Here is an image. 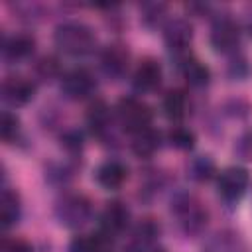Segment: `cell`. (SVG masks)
Returning <instances> with one entry per match:
<instances>
[{
	"instance_id": "30",
	"label": "cell",
	"mask_w": 252,
	"mask_h": 252,
	"mask_svg": "<svg viewBox=\"0 0 252 252\" xmlns=\"http://www.w3.org/2000/svg\"><path fill=\"white\" fill-rule=\"evenodd\" d=\"M252 73V65L250 59L242 53H236L232 57H228V65H226V77L230 81H246Z\"/></svg>"
},
{
	"instance_id": "22",
	"label": "cell",
	"mask_w": 252,
	"mask_h": 252,
	"mask_svg": "<svg viewBox=\"0 0 252 252\" xmlns=\"http://www.w3.org/2000/svg\"><path fill=\"white\" fill-rule=\"evenodd\" d=\"M67 252H116L114 240L96 232H87V234H77L69 240Z\"/></svg>"
},
{
	"instance_id": "3",
	"label": "cell",
	"mask_w": 252,
	"mask_h": 252,
	"mask_svg": "<svg viewBox=\"0 0 252 252\" xmlns=\"http://www.w3.org/2000/svg\"><path fill=\"white\" fill-rule=\"evenodd\" d=\"M94 205L89 195L81 191H63L53 203V217L59 226L79 230L93 220Z\"/></svg>"
},
{
	"instance_id": "1",
	"label": "cell",
	"mask_w": 252,
	"mask_h": 252,
	"mask_svg": "<svg viewBox=\"0 0 252 252\" xmlns=\"http://www.w3.org/2000/svg\"><path fill=\"white\" fill-rule=\"evenodd\" d=\"M53 45L61 55L73 59H85L100 51L98 35L94 28L83 20L67 18L55 24L53 28Z\"/></svg>"
},
{
	"instance_id": "19",
	"label": "cell",
	"mask_w": 252,
	"mask_h": 252,
	"mask_svg": "<svg viewBox=\"0 0 252 252\" xmlns=\"http://www.w3.org/2000/svg\"><path fill=\"white\" fill-rule=\"evenodd\" d=\"M22 197L14 187H8L6 183L2 185V193H0V226L4 232L12 230L14 226H18V222L22 220Z\"/></svg>"
},
{
	"instance_id": "20",
	"label": "cell",
	"mask_w": 252,
	"mask_h": 252,
	"mask_svg": "<svg viewBox=\"0 0 252 252\" xmlns=\"http://www.w3.org/2000/svg\"><path fill=\"white\" fill-rule=\"evenodd\" d=\"M181 77L185 79V83L191 87V89H207L211 85V79H213V73L209 69L207 63H203L201 59H197L195 55H189L185 59H181L179 63H175Z\"/></svg>"
},
{
	"instance_id": "15",
	"label": "cell",
	"mask_w": 252,
	"mask_h": 252,
	"mask_svg": "<svg viewBox=\"0 0 252 252\" xmlns=\"http://www.w3.org/2000/svg\"><path fill=\"white\" fill-rule=\"evenodd\" d=\"M159 232H161L159 222L152 217H144L136 224H132V228L128 230L122 250L124 252H146L158 244Z\"/></svg>"
},
{
	"instance_id": "14",
	"label": "cell",
	"mask_w": 252,
	"mask_h": 252,
	"mask_svg": "<svg viewBox=\"0 0 252 252\" xmlns=\"http://www.w3.org/2000/svg\"><path fill=\"white\" fill-rule=\"evenodd\" d=\"M163 83V67L156 57H142L130 73V87L136 96L154 94Z\"/></svg>"
},
{
	"instance_id": "26",
	"label": "cell",
	"mask_w": 252,
	"mask_h": 252,
	"mask_svg": "<svg viewBox=\"0 0 252 252\" xmlns=\"http://www.w3.org/2000/svg\"><path fill=\"white\" fill-rule=\"evenodd\" d=\"M165 142L179 152H191L197 144V134L185 126V124H175L165 132Z\"/></svg>"
},
{
	"instance_id": "8",
	"label": "cell",
	"mask_w": 252,
	"mask_h": 252,
	"mask_svg": "<svg viewBox=\"0 0 252 252\" xmlns=\"http://www.w3.org/2000/svg\"><path fill=\"white\" fill-rule=\"evenodd\" d=\"M98 91V77L89 67L67 69L59 81V93L71 102L93 100Z\"/></svg>"
},
{
	"instance_id": "6",
	"label": "cell",
	"mask_w": 252,
	"mask_h": 252,
	"mask_svg": "<svg viewBox=\"0 0 252 252\" xmlns=\"http://www.w3.org/2000/svg\"><path fill=\"white\" fill-rule=\"evenodd\" d=\"M161 37H163L165 51L169 53V57L175 63H179L181 59L193 55L191 53V45H193V39H195V28H193L189 18L171 16L169 22L161 30Z\"/></svg>"
},
{
	"instance_id": "31",
	"label": "cell",
	"mask_w": 252,
	"mask_h": 252,
	"mask_svg": "<svg viewBox=\"0 0 252 252\" xmlns=\"http://www.w3.org/2000/svg\"><path fill=\"white\" fill-rule=\"evenodd\" d=\"M16 14L20 20L24 22H37L39 18H43V6L35 4V2H18L16 4Z\"/></svg>"
},
{
	"instance_id": "9",
	"label": "cell",
	"mask_w": 252,
	"mask_h": 252,
	"mask_svg": "<svg viewBox=\"0 0 252 252\" xmlns=\"http://www.w3.org/2000/svg\"><path fill=\"white\" fill-rule=\"evenodd\" d=\"M98 71L108 81H122L132 71V51L124 41H110L96 53Z\"/></svg>"
},
{
	"instance_id": "7",
	"label": "cell",
	"mask_w": 252,
	"mask_h": 252,
	"mask_svg": "<svg viewBox=\"0 0 252 252\" xmlns=\"http://www.w3.org/2000/svg\"><path fill=\"white\" fill-rule=\"evenodd\" d=\"M250 189V173L244 165H228L219 171L215 179V191L220 203L236 207Z\"/></svg>"
},
{
	"instance_id": "27",
	"label": "cell",
	"mask_w": 252,
	"mask_h": 252,
	"mask_svg": "<svg viewBox=\"0 0 252 252\" xmlns=\"http://www.w3.org/2000/svg\"><path fill=\"white\" fill-rule=\"evenodd\" d=\"M187 171H189V177L197 183H207L211 179H217V175H219L217 165L211 156H195L189 161Z\"/></svg>"
},
{
	"instance_id": "24",
	"label": "cell",
	"mask_w": 252,
	"mask_h": 252,
	"mask_svg": "<svg viewBox=\"0 0 252 252\" xmlns=\"http://www.w3.org/2000/svg\"><path fill=\"white\" fill-rule=\"evenodd\" d=\"M65 69L63 63L57 55L53 53H45L39 55L33 61V79L35 81H43V83H51V81H61Z\"/></svg>"
},
{
	"instance_id": "28",
	"label": "cell",
	"mask_w": 252,
	"mask_h": 252,
	"mask_svg": "<svg viewBox=\"0 0 252 252\" xmlns=\"http://www.w3.org/2000/svg\"><path fill=\"white\" fill-rule=\"evenodd\" d=\"M59 144H61L63 152L69 156V159L81 158L83 148H85V134L79 128H65L59 134Z\"/></svg>"
},
{
	"instance_id": "29",
	"label": "cell",
	"mask_w": 252,
	"mask_h": 252,
	"mask_svg": "<svg viewBox=\"0 0 252 252\" xmlns=\"http://www.w3.org/2000/svg\"><path fill=\"white\" fill-rule=\"evenodd\" d=\"M75 175V165H71L69 161H61V163H49L45 167V181L55 185V187H65Z\"/></svg>"
},
{
	"instance_id": "10",
	"label": "cell",
	"mask_w": 252,
	"mask_h": 252,
	"mask_svg": "<svg viewBox=\"0 0 252 252\" xmlns=\"http://www.w3.org/2000/svg\"><path fill=\"white\" fill-rule=\"evenodd\" d=\"M132 228V211L120 199H110L104 203L96 217V230L108 238H118L128 234Z\"/></svg>"
},
{
	"instance_id": "23",
	"label": "cell",
	"mask_w": 252,
	"mask_h": 252,
	"mask_svg": "<svg viewBox=\"0 0 252 252\" xmlns=\"http://www.w3.org/2000/svg\"><path fill=\"white\" fill-rule=\"evenodd\" d=\"M169 8L163 2H144L140 4V22L146 30L156 32L163 30V26L169 22Z\"/></svg>"
},
{
	"instance_id": "25",
	"label": "cell",
	"mask_w": 252,
	"mask_h": 252,
	"mask_svg": "<svg viewBox=\"0 0 252 252\" xmlns=\"http://www.w3.org/2000/svg\"><path fill=\"white\" fill-rule=\"evenodd\" d=\"M0 138L6 146H16L24 140L22 120L12 108H4L0 114Z\"/></svg>"
},
{
	"instance_id": "32",
	"label": "cell",
	"mask_w": 252,
	"mask_h": 252,
	"mask_svg": "<svg viewBox=\"0 0 252 252\" xmlns=\"http://www.w3.org/2000/svg\"><path fill=\"white\" fill-rule=\"evenodd\" d=\"M234 156L242 161H250L252 163V128H248L246 132L240 134V138L234 144Z\"/></svg>"
},
{
	"instance_id": "18",
	"label": "cell",
	"mask_w": 252,
	"mask_h": 252,
	"mask_svg": "<svg viewBox=\"0 0 252 252\" xmlns=\"http://www.w3.org/2000/svg\"><path fill=\"white\" fill-rule=\"evenodd\" d=\"M201 252H248V246L238 230L220 228L203 242Z\"/></svg>"
},
{
	"instance_id": "35",
	"label": "cell",
	"mask_w": 252,
	"mask_h": 252,
	"mask_svg": "<svg viewBox=\"0 0 252 252\" xmlns=\"http://www.w3.org/2000/svg\"><path fill=\"white\" fill-rule=\"evenodd\" d=\"M146 252H167L163 246H159V244H156V246H152L150 250H146Z\"/></svg>"
},
{
	"instance_id": "33",
	"label": "cell",
	"mask_w": 252,
	"mask_h": 252,
	"mask_svg": "<svg viewBox=\"0 0 252 252\" xmlns=\"http://www.w3.org/2000/svg\"><path fill=\"white\" fill-rule=\"evenodd\" d=\"M0 252H35L33 244L22 236H4L0 244Z\"/></svg>"
},
{
	"instance_id": "5",
	"label": "cell",
	"mask_w": 252,
	"mask_h": 252,
	"mask_svg": "<svg viewBox=\"0 0 252 252\" xmlns=\"http://www.w3.org/2000/svg\"><path fill=\"white\" fill-rule=\"evenodd\" d=\"M244 26L232 14H217L209 28V45L217 55L232 57L240 53Z\"/></svg>"
},
{
	"instance_id": "17",
	"label": "cell",
	"mask_w": 252,
	"mask_h": 252,
	"mask_svg": "<svg viewBox=\"0 0 252 252\" xmlns=\"http://www.w3.org/2000/svg\"><path fill=\"white\" fill-rule=\"evenodd\" d=\"M161 112L175 126L183 124V120L191 112V98L185 89H169L161 96Z\"/></svg>"
},
{
	"instance_id": "11",
	"label": "cell",
	"mask_w": 252,
	"mask_h": 252,
	"mask_svg": "<svg viewBox=\"0 0 252 252\" xmlns=\"http://www.w3.org/2000/svg\"><path fill=\"white\" fill-rule=\"evenodd\" d=\"M37 94V81L33 77L22 75V73H10L2 79L0 85V96L6 104V108H24L28 106Z\"/></svg>"
},
{
	"instance_id": "4",
	"label": "cell",
	"mask_w": 252,
	"mask_h": 252,
	"mask_svg": "<svg viewBox=\"0 0 252 252\" xmlns=\"http://www.w3.org/2000/svg\"><path fill=\"white\" fill-rule=\"evenodd\" d=\"M114 116H116L118 128L132 138L154 126L156 112L142 96L128 94L118 98V102L114 104Z\"/></svg>"
},
{
	"instance_id": "2",
	"label": "cell",
	"mask_w": 252,
	"mask_h": 252,
	"mask_svg": "<svg viewBox=\"0 0 252 252\" xmlns=\"http://www.w3.org/2000/svg\"><path fill=\"white\" fill-rule=\"evenodd\" d=\"M169 215H171L177 230L187 238L201 236L211 222V213H209L207 205L195 193L185 191V189H179L171 195Z\"/></svg>"
},
{
	"instance_id": "34",
	"label": "cell",
	"mask_w": 252,
	"mask_h": 252,
	"mask_svg": "<svg viewBox=\"0 0 252 252\" xmlns=\"http://www.w3.org/2000/svg\"><path fill=\"white\" fill-rule=\"evenodd\" d=\"M224 112L232 118H246L248 116V104L242 98H232V100L226 102Z\"/></svg>"
},
{
	"instance_id": "12",
	"label": "cell",
	"mask_w": 252,
	"mask_h": 252,
	"mask_svg": "<svg viewBox=\"0 0 252 252\" xmlns=\"http://www.w3.org/2000/svg\"><path fill=\"white\" fill-rule=\"evenodd\" d=\"M35 49H37V39L28 30L4 33L2 41H0V55L6 65L28 63L30 59H33Z\"/></svg>"
},
{
	"instance_id": "21",
	"label": "cell",
	"mask_w": 252,
	"mask_h": 252,
	"mask_svg": "<svg viewBox=\"0 0 252 252\" xmlns=\"http://www.w3.org/2000/svg\"><path fill=\"white\" fill-rule=\"evenodd\" d=\"M163 142H165V134H161L158 128L152 126L130 138V152L140 159H150L161 150Z\"/></svg>"
},
{
	"instance_id": "16",
	"label": "cell",
	"mask_w": 252,
	"mask_h": 252,
	"mask_svg": "<svg viewBox=\"0 0 252 252\" xmlns=\"http://www.w3.org/2000/svg\"><path fill=\"white\" fill-rule=\"evenodd\" d=\"M94 183L104 191H118L130 177V167L118 158H108L94 169Z\"/></svg>"
},
{
	"instance_id": "13",
	"label": "cell",
	"mask_w": 252,
	"mask_h": 252,
	"mask_svg": "<svg viewBox=\"0 0 252 252\" xmlns=\"http://www.w3.org/2000/svg\"><path fill=\"white\" fill-rule=\"evenodd\" d=\"M85 124H87V130L96 140H100V142L112 140L114 128H118L116 116H114V106H110L102 98H93L85 112Z\"/></svg>"
}]
</instances>
